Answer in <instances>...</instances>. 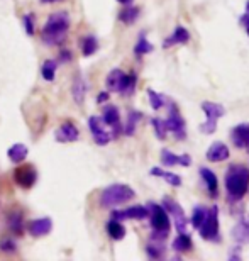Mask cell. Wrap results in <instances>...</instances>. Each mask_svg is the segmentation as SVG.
I'll return each instance as SVG.
<instances>
[{"label":"cell","instance_id":"1","mask_svg":"<svg viewBox=\"0 0 249 261\" xmlns=\"http://www.w3.org/2000/svg\"><path fill=\"white\" fill-rule=\"evenodd\" d=\"M224 184H226L227 197H229V200L232 203L242 200V197L249 190V168L239 163L229 165V168L226 171Z\"/></svg>","mask_w":249,"mask_h":261},{"label":"cell","instance_id":"2","mask_svg":"<svg viewBox=\"0 0 249 261\" xmlns=\"http://www.w3.org/2000/svg\"><path fill=\"white\" fill-rule=\"evenodd\" d=\"M70 29V15L68 12L61 10V12L51 14L46 20L43 33H41V41L48 46H56L65 43L66 36Z\"/></svg>","mask_w":249,"mask_h":261},{"label":"cell","instance_id":"3","mask_svg":"<svg viewBox=\"0 0 249 261\" xmlns=\"http://www.w3.org/2000/svg\"><path fill=\"white\" fill-rule=\"evenodd\" d=\"M134 197H136V192L132 190V187H129L126 184H114L108 185L102 192L100 205L103 208H114L117 205H122V203L131 202Z\"/></svg>","mask_w":249,"mask_h":261},{"label":"cell","instance_id":"4","mask_svg":"<svg viewBox=\"0 0 249 261\" xmlns=\"http://www.w3.org/2000/svg\"><path fill=\"white\" fill-rule=\"evenodd\" d=\"M202 111L205 114V122L200 124V130L204 134H214L217 130V121L226 116V107L217 102H204Z\"/></svg>","mask_w":249,"mask_h":261},{"label":"cell","instance_id":"5","mask_svg":"<svg viewBox=\"0 0 249 261\" xmlns=\"http://www.w3.org/2000/svg\"><path fill=\"white\" fill-rule=\"evenodd\" d=\"M200 238L205 241H219V207L212 205L207 208V216L199 227Z\"/></svg>","mask_w":249,"mask_h":261},{"label":"cell","instance_id":"6","mask_svg":"<svg viewBox=\"0 0 249 261\" xmlns=\"http://www.w3.org/2000/svg\"><path fill=\"white\" fill-rule=\"evenodd\" d=\"M161 205L164 207V211L168 212V216L173 219V224H175V229L178 234H185L188 232V219L185 216V211L183 207L180 205L175 198L171 197H164Z\"/></svg>","mask_w":249,"mask_h":261},{"label":"cell","instance_id":"7","mask_svg":"<svg viewBox=\"0 0 249 261\" xmlns=\"http://www.w3.org/2000/svg\"><path fill=\"white\" fill-rule=\"evenodd\" d=\"M148 211H149V221H151L153 231L168 234L171 229V217L168 216V212L164 211V207L161 203L149 202Z\"/></svg>","mask_w":249,"mask_h":261},{"label":"cell","instance_id":"8","mask_svg":"<svg viewBox=\"0 0 249 261\" xmlns=\"http://www.w3.org/2000/svg\"><path fill=\"white\" fill-rule=\"evenodd\" d=\"M166 129L168 133H171L178 141L186 139V122L185 119L181 117V114L178 111V107L175 106V102H170V114L168 117L164 119Z\"/></svg>","mask_w":249,"mask_h":261},{"label":"cell","instance_id":"9","mask_svg":"<svg viewBox=\"0 0 249 261\" xmlns=\"http://www.w3.org/2000/svg\"><path fill=\"white\" fill-rule=\"evenodd\" d=\"M36 180H38V171H36L33 165H22L14 170V181L20 189H24V190L33 189Z\"/></svg>","mask_w":249,"mask_h":261},{"label":"cell","instance_id":"10","mask_svg":"<svg viewBox=\"0 0 249 261\" xmlns=\"http://www.w3.org/2000/svg\"><path fill=\"white\" fill-rule=\"evenodd\" d=\"M88 129H90V133L93 136V141H95L98 146H107L112 141V136L105 129V124H103L102 117L92 116L90 119H88Z\"/></svg>","mask_w":249,"mask_h":261},{"label":"cell","instance_id":"11","mask_svg":"<svg viewBox=\"0 0 249 261\" xmlns=\"http://www.w3.org/2000/svg\"><path fill=\"white\" fill-rule=\"evenodd\" d=\"M102 121L105 126H108L112 129V139H117V136L122 133V127H121V112L116 106H107L103 109V114H102Z\"/></svg>","mask_w":249,"mask_h":261},{"label":"cell","instance_id":"12","mask_svg":"<svg viewBox=\"0 0 249 261\" xmlns=\"http://www.w3.org/2000/svg\"><path fill=\"white\" fill-rule=\"evenodd\" d=\"M149 217V211L148 207L144 205H132L129 208H124V211H112V219L116 221H143V219Z\"/></svg>","mask_w":249,"mask_h":261},{"label":"cell","instance_id":"13","mask_svg":"<svg viewBox=\"0 0 249 261\" xmlns=\"http://www.w3.org/2000/svg\"><path fill=\"white\" fill-rule=\"evenodd\" d=\"M80 138V130L73 122H63L54 130V139L58 143H75Z\"/></svg>","mask_w":249,"mask_h":261},{"label":"cell","instance_id":"14","mask_svg":"<svg viewBox=\"0 0 249 261\" xmlns=\"http://www.w3.org/2000/svg\"><path fill=\"white\" fill-rule=\"evenodd\" d=\"M191 156L190 154H175L171 153L170 149H161V165L166 168H171V166H190L191 165Z\"/></svg>","mask_w":249,"mask_h":261},{"label":"cell","instance_id":"15","mask_svg":"<svg viewBox=\"0 0 249 261\" xmlns=\"http://www.w3.org/2000/svg\"><path fill=\"white\" fill-rule=\"evenodd\" d=\"M229 156H231L229 148H227L224 143H220V141L212 143L205 153V158L207 161H210V163H220V161L229 160Z\"/></svg>","mask_w":249,"mask_h":261},{"label":"cell","instance_id":"16","mask_svg":"<svg viewBox=\"0 0 249 261\" xmlns=\"http://www.w3.org/2000/svg\"><path fill=\"white\" fill-rule=\"evenodd\" d=\"M231 141L236 148L239 149H249V124L242 122L237 124L236 127L231 130Z\"/></svg>","mask_w":249,"mask_h":261},{"label":"cell","instance_id":"17","mask_svg":"<svg viewBox=\"0 0 249 261\" xmlns=\"http://www.w3.org/2000/svg\"><path fill=\"white\" fill-rule=\"evenodd\" d=\"M53 229V221L49 217H39V219H34L31 221L29 224V232L33 234L34 238H43V236H48Z\"/></svg>","mask_w":249,"mask_h":261},{"label":"cell","instance_id":"18","mask_svg":"<svg viewBox=\"0 0 249 261\" xmlns=\"http://www.w3.org/2000/svg\"><path fill=\"white\" fill-rule=\"evenodd\" d=\"M200 178L204 181L209 195L212 198H217V195H219V180H217V175L209 168H200Z\"/></svg>","mask_w":249,"mask_h":261},{"label":"cell","instance_id":"19","mask_svg":"<svg viewBox=\"0 0 249 261\" xmlns=\"http://www.w3.org/2000/svg\"><path fill=\"white\" fill-rule=\"evenodd\" d=\"M124 80H126V73H124L121 68H114V70H110V71H108L107 78H105L107 92H117V93H121V88L124 85Z\"/></svg>","mask_w":249,"mask_h":261},{"label":"cell","instance_id":"20","mask_svg":"<svg viewBox=\"0 0 249 261\" xmlns=\"http://www.w3.org/2000/svg\"><path fill=\"white\" fill-rule=\"evenodd\" d=\"M231 238L236 244H249V219H241L232 227Z\"/></svg>","mask_w":249,"mask_h":261},{"label":"cell","instance_id":"21","mask_svg":"<svg viewBox=\"0 0 249 261\" xmlns=\"http://www.w3.org/2000/svg\"><path fill=\"white\" fill-rule=\"evenodd\" d=\"M190 41V33H188V29L183 28V25H178L175 31H173V34L170 36V38H166L164 39V43H163V48L164 49H168L171 48V46H176V44H186Z\"/></svg>","mask_w":249,"mask_h":261},{"label":"cell","instance_id":"22","mask_svg":"<svg viewBox=\"0 0 249 261\" xmlns=\"http://www.w3.org/2000/svg\"><path fill=\"white\" fill-rule=\"evenodd\" d=\"M27 154H29L27 146L22 144V143H15V144H12V146H10V148H9V151H7L9 160L12 161L14 165H20V163H24V160L27 158Z\"/></svg>","mask_w":249,"mask_h":261},{"label":"cell","instance_id":"23","mask_svg":"<svg viewBox=\"0 0 249 261\" xmlns=\"http://www.w3.org/2000/svg\"><path fill=\"white\" fill-rule=\"evenodd\" d=\"M71 95H73V100L81 106L85 102V95H87V83L85 78L81 75H76L73 80V85H71Z\"/></svg>","mask_w":249,"mask_h":261},{"label":"cell","instance_id":"24","mask_svg":"<svg viewBox=\"0 0 249 261\" xmlns=\"http://www.w3.org/2000/svg\"><path fill=\"white\" fill-rule=\"evenodd\" d=\"M171 248H173V251H176L178 254H185L191 251V248H193V241H191V238L188 236V234H178L173 243H171Z\"/></svg>","mask_w":249,"mask_h":261},{"label":"cell","instance_id":"25","mask_svg":"<svg viewBox=\"0 0 249 261\" xmlns=\"http://www.w3.org/2000/svg\"><path fill=\"white\" fill-rule=\"evenodd\" d=\"M149 173H151L153 176H158V178H163L166 184H170L171 187H181V184H183V180H181L180 175L171 173V171H164L163 168H158V166L151 168Z\"/></svg>","mask_w":249,"mask_h":261},{"label":"cell","instance_id":"26","mask_svg":"<svg viewBox=\"0 0 249 261\" xmlns=\"http://www.w3.org/2000/svg\"><path fill=\"white\" fill-rule=\"evenodd\" d=\"M7 224H9V229L12 231L14 234H22L24 231V219H22V212L14 208L12 212L7 216Z\"/></svg>","mask_w":249,"mask_h":261},{"label":"cell","instance_id":"27","mask_svg":"<svg viewBox=\"0 0 249 261\" xmlns=\"http://www.w3.org/2000/svg\"><path fill=\"white\" fill-rule=\"evenodd\" d=\"M143 119V114L139 111H131L127 114V121L126 124H124L122 127V133L126 136H134V133H136V127H137V122Z\"/></svg>","mask_w":249,"mask_h":261},{"label":"cell","instance_id":"28","mask_svg":"<svg viewBox=\"0 0 249 261\" xmlns=\"http://www.w3.org/2000/svg\"><path fill=\"white\" fill-rule=\"evenodd\" d=\"M107 234L114 239V241H121V239L126 238V227L122 226L121 221L112 219V221L107 222Z\"/></svg>","mask_w":249,"mask_h":261},{"label":"cell","instance_id":"29","mask_svg":"<svg viewBox=\"0 0 249 261\" xmlns=\"http://www.w3.org/2000/svg\"><path fill=\"white\" fill-rule=\"evenodd\" d=\"M146 254L151 259H161V258H164L166 248H164L163 241H154V239H151V243H149L148 246H146Z\"/></svg>","mask_w":249,"mask_h":261},{"label":"cell","instance_id":"30","mask_svg":"<svg viewBox=\"0 0 249 261\" xmlns=\"http://www.w3.org/2000/svg\"><path fill=\"white\" fill-rule=\"evenodd\" d=\"M139 14H141L139 7H134V5H131V7H126L121 14H119V20L124 22L126 25H132L139 19Z\"/></svg>","mask_w":249,"mask_h":261},{"label":"cell","instance_id":"31","mask_svg":"<svg viewBox=\"0 0 249 261\" xmlns=\"http://www.w3.org/2000/svg\"><path fill=\"white\" fill-rule=\"evenodd\" d=\"M80 46H81V53L85 58H88V56H92L95 51L98 49V41L95 36H87V38H83L80 41Z\"/></svg>","mask_w":249,"mask_h":261},{"label":"cell","instance_id":"32","mask_svg":"<svg viewBox=\"0 0 249 261\" xmlns=\"http://www.w3.org/2000/svg\"><path fill=\"white\" fill-rule=\"evenodd\" d=\"M205 216H207V208L204 205H195L193 211H191V217L188 219V222L191 224V227L199 231V227L202 226V222H204Z\"/></svg>","mask_w":249,"mask_h":261},{"label":"cell","instance_id":"33","mask_svg":"<svg viewBox=\"0 0 249 261\" xmlns=\"http://www.w3.org/2000/svg\"><path fill=\"white\" fill-rule=\"evenodd\" d=\"M148 98H149V106H151L153 111H161L166 103V97L163 93L154 92L153 88H148Z\"/></svg>","mask_w":249,"mask_h":261},{"label":"cell","instance_id":"34","mask_svg":"<svg viewBox=\"0 0 249 261\" xmlns=\"http://www.w3.org/2000/svg\"><path fill=\"white\" fill-rule=\"evenodd\" d=\"M136 83H137V76L136 73H126V80H124V85L121 88V93L124 97H131L134 90H136Z\"/></svg>","mask_w":249,"mask_h":261},{"label":"cell","instance_id":"35","mask_svg":"<svg viewBox=\"0 0 249 261\" xmlns=\"http://www.w3.org/2000/svg\"><path fill=\"white\" fill-rule=\"evenodd\" d=\"M153 44L149 43V41L144 38V36H141V38L137 39L136 46H134V55L136 56H144V55H149L153 53Z\"/></svg>","mask_w":249,"mask_h":261},{"label":"cell","instance_id":"36","mask_svg":"<svg viewBox=\"0 0 249 261\" xmlns=\"http://www.w3.org/2000/svg\"><path fill=\"white\" fill-rule=\"evenodd\" d=\"M56 61L53 60H46L43 66H41V75H43L44 80H48V82H53L54 80V76H56Z\"/></svg>","mask_w":249,"mask_h":261},{"label":"cell","instance_id":"37","mask_svg":"<svg viewBox=\"0 0 249 261\" xmlns=\"http://www.w3.org/2000/svg\"><path fill=\"white\" fill-rule=\"evenodd\" d=\"M151 126L154 129V134L159 141H164L166 136H168V129H166V124H164V119H159V117H153L151 119Z\"/></svg>","mask_w":249,"mask_h":261},{"label":"cell","instance_id":"38","mask_svg":"<svg viewBox=\"0 0 249 261\" xmlns=\"http://www.w3.org/2000/svg\"><path fill=\"white\" fill-rule=\"evenodd\" d=\"M0 251H4V253H15L17 251V246H15L14 239L4 238L2 241H0Z\"/></svg>","mask_w":249,"mask_h":261},{"label":"cell","instance_id":"39","mask_svg":"<svg viewBox=\"0 0 249 261\" xmlns=\"http://www.w3.org/2000/svg\"><path fill=\"white\" fill-rule=\"evenodd\" d=\"M24 29H25V34L27 36L34 34V15L33 14L24 15Z\"/></svg>","mask_w":249,"mask_h":261},{"label":"cell","instance_id":"40","mask_svg":"<svg viewBox=\"0 0 249 261\" xmlns=\"http://www.w3.org/2000/svg\"><path fill=\"white\" fill-rule=\"evenodd\" d=\"M229 259H231V261H237V259H241V244H237V246H234V248L231 249Z\"/></svg>","mask_w":249,"mask_h":261},{"label":"cell","instance_id":"41","mask_svg":"<svg viewBox=\"0 0 249 261\" xmlns=\"http://www.w3.org/2000/svg\"><path fill=\"white\" fill-rule=\"evenodd\" d=\"M239 22L241 24H244V28H246V34H247V38H249V12H244V15L239 19Z\"/></svg>","mask_w":249,"mask_h":261},{"label":"cell","instance_id":"42","mask_svg":"<svg viewBox=\"0 0 249 261\" xmlns=\"http://www.w3.org/2000/svg\"><path fill=\"white\" fill-rule=\"evenodd\" d=\"M60 56H61V60H63V61H71V56H73V55H71V51L63 49V51L60 53Z\"/></svg>","mask_w":249,"mask_h":261},{"label":"cell","instance_id":"43","mask_svg":"<svg viewBox=\"0 0 249 261\" xmlns=\"http://www.w3.org/2000/svg\"><path fill=\"white\" fill-rule=\"evenodd\" d=\"M108 100V92H102V93H98V97H97V103H103V102H107Z\"/></svg>","mask_w":249,"mask_h":261},{"label":"cell","instance_id":"44","mask_svg":"<svg viewBox=\"0 0 249 261\" xmlns=\"http://www.w3.org/2000/svg\"><path fill=\"white\" fill-rule=\"evenodd\" d=\"M41 4H53V2H60V0H39Z\"/></svg>","mask_w":249,"mask_h":261},{"label":"cell","instance_id":"45","mask_svg":"<svg viewBox=\"0 0 249 261\" xmlns=\"http://www.w3.org/2000/svg\"><path fill=\"white\" fill-rule=\"evenodd\" d=\"M119 4H124V5H127V4H131V0H117Z\"/></svg>","mask_w":249,"mask_h":261},{"label":"cell","instance_id":"46","mask_svg":"<svg viewBox=\"0 0 249 261\" xmlns=\"http://www.w3.org/2000/svg\"><path fill=\"white\" fill-rule=\"evenodd\" d=\"M246 12H249V0L246 2Z\"/></svg>","mask_w":249,"mask_h":261}]
</instances>
